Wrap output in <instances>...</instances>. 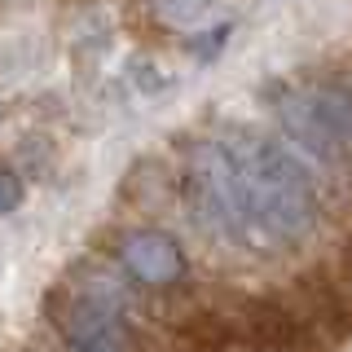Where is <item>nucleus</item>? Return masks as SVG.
<instances>
[{
  "label": "nucleus",
  "mask_w": 352,
  "mask_h": 352,
  "mask_svg": "<svg viewBox=\"0 0 352 352\" xmlns=\"http://www.w3.org/2000/svg\"><path fill=\"white\" fill-rule=\"evenodd\" d=\"M229 163L238 176L247 229L278 242H295L317 225V190L304 159L282 141L269 137H238L225 141Z\"/></svg>",
  "instance_id": "nucleus-1"
},
{
  "label": "nucleus",
  "mask_w": 352,
  "mask_h": 352,
  "mask_svg": "<svg viewBox=\"0 0 352 352\" xmlns=\"http://www.w3.org/2000/svg\"><path fill=\"white\" fill-rule=\"evenodd\" d=\"M185 194L194 203L198 225H207L212 234H225V238H251L247 212H242V194H238V176H234L225 141H203L194 150L190 176H185Z\"/></svg>",
  "instance_id": "nucleus-2"
},
{
  "label": "nucleus",
  "mask_w": 352,
  "mask_h": 352,
  "mask_svg": "<svg viewBox=\"0 0 352 352\" xmlns=\"http://www.w3.org/2000/svg\"><path fill=\"white\" fill-rule=\"evenodd\" d=\"M119 264L132 282L141 286H172L185 278V251L168 229H154V225H141V229H128L119 238Z\"/></svg>",
  "instance_id": "nucleus-3"
},
{
  "label": "nucleus",
  "mask_w": 352,
  "mask_h": 352,
  "mask_svg": "<svg viewBox=\"0 0 352 352\" xmlns=\"http://www.w3.org/2000/svg\"><path fill=\"white\" fill-rule=\"evenodd\" d=\"M66 344L71 352H128V335L110 304L80 300V308L71 313V326H66Z\"/></svg>",
  "instance_id": "nucleus-4"
},
{
  "label": "nucleus",
  "mask_w": 352,
  "mask_h": 352,
  "mask_svg": "<svg viewBox=\"0 0 352 352\" xmlns=\"http://www.w3.org/2000/svg\"><path fill=\"white\" fill-rule=\"evenodd\" d=\"M225 40H229V27H212V31H203V36H190V40H185V49H190L194 58L212 62L216 53L225 49Z\"/></svg>",
  "instance_id": "nucleus-5"
},
{
  "label": "nucleus",
  "mask_w": 352,
  "mask_h": 352,
  "mask_svg": "<svg viewBox=\"0 0 352 352\" xmlns=\"http://www.w3.org/2000/svg\"><path fill=\"white\" fill-rule=\"evenodd\" d=\"M22 194H27V190H22V176L0 163V216L18 212V207H22Z\"/></svg>",
  "instance_id": "nucleus-6"
},
{
  "label": "nucleus",
  "mask_w": 352,
  "mask_h": 352,
  "mask_svg": "<svg viewBox=\"0 0 352 352\" xmlns=\"http://www.w3.org/2000/svg\"><path fill=\"white\" fill-rule=\"evenodd\" d=\"M212 9V0H163V14H168L176 27H185V22H198Z\"/></svg>",
  "instance_id": "nucleus-7"
}]
</instances>
